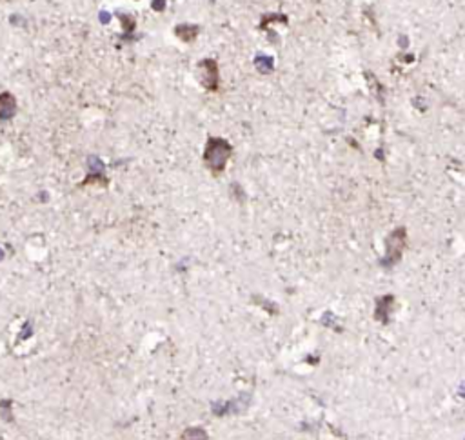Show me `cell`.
Returning a JSON list of instances; mask_svg holds the SVG:
<instances>
[{
	"label": "cell",
	"mask_w": 465,
	"mask_h": 440,
	"mask_svg": "<svg viewBox=\"0 0 465 440\" xmlns=\"http://www.w3.org/2000/svg\"><path fill=\"white\" fill-rule=\"evenodd\" d=\"M231 156V146L222 138H211L207 142V148H205L204 158L205 164L211 171L215 173H220L225 168L227 160Z\"/></svg>",
	"instance_id": "1"
},
{
	"label": "cell",
	"mask_w": 465,
	"mask_h": 440,
	"mask_svg": "<svg viewBox=\"0 0 465 440\" xmlns=\"http://www.w3.org/2000/svg\"><path fill=\"white\" fill-rule=\"evenodd\" d=\"M16 111V100L11 93H2L0 95V118H11Z\"/></svg>",
	"instance_id": "2"
},
{
	"label": "cell",
	"mask_w": 465,
	"mask_h": 440,
	"mask_svg": "<svg viewBox=\"0 0 465 440\" xmlns=\"http://www.w3.org/2000/svg\"><path fill=\"white\" fill-rule=\"evenodd\" d=\"M205 68V76H207V80H204V84L209 88V90H216V66L213 60H205L204 64H202Z\"/></svg>",
	"instance_id": "3"
},
{
	"label": "cell",
	"mask_w": 465,
	"mask_h": 440,
	"mask_svg": "<svg viewBox=\"0 0 465 440\" xmlns=\"http://www.w3.org/2000/svg\"><path fill=\"white\" fill-rule=\"evenodd\" d=\"M0 258H2V251H0Z\"/></svg>",
	"instance_id": "4"
}]
</instances>
